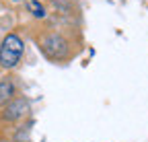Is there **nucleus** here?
Instances as JSON below:
<instances>
[{
	"instance_id": "f03ea898",
	"label": "nucleus",
	"mask_w": 148,
	"mask_h": 142,
	"mask_svg": "<svg viewBox=\"0 0 148 142\" xmlns=\"http://www.w3.org/2000/svg\"><path fill=\"white\" fill-rule=\"evenodd\" d=\"M12 93H14V86L8 80L0 82V103H8L12 99Z\"/></svg>"
},
{
	"instance_id": "f257e3e1",
	"label": "nucleus",
	"mask_w": 148,
	"mask_h": 142,
	"mask_svg": "<svg viewBox=\"0 0 148 142\" xmlns=\"http://www.w3.org/2000/svg\"><path fill=\"white\" fill-rule=\"evenodd\" d=\"M21 56H23V41L18 39V35L14 33L6 35L2 45H0V64L4 68H12L21 60Z\"/></svg>"
},
{
	"instance_id": "7ed1b4c3",
	"label": "nucleus",
	"mask_w": 148,
	"mask_h": 142,
	"mask_svg": "<svg viewBox=\"0 0 148 142\" xmlns=\"http://www.w3.org/2000/svg\"><path fill=\"white\" fill-rule=\"evenodd\" d=\"M21 109H25V103H23V101H18V103L14 105V107H10V109H8V113H6V117H18V115H21V113H23Z\"/></svg>"
},
{
	"instance_id": "20e7f679",
	"label": "nucleus",
	"mask_w": 148,
	"mask_h": 142,
	"mask_svg": "<svg viewBox=\"0 0 148 142\" xmlns=\"http://www.w3.org/2000/svg\"><path fill=\"white\" fill-rule=\"evenodd\" d=\"M29 8L33 10V14H35V16H43V14H45L43 6H41L39 2H37V0H31V2H29Z\"/></svg>"
}]
</instances>
